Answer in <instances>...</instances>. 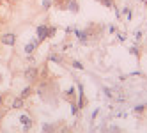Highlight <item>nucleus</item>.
I'll list each match as a JSON object with an SVG mask.
<instances>
[{
  "label": "nucleus",
  "instance_id": "0eeeda50",
  "mask_svg": "<svg viewBox=\"0 0 147 133\" xmlns=\"http://www.w3.org/2000/svg\"><path fill=\"white\" fill-rule=\"evenodd\" d=\"M20 122H22V126H23V130H30L32 128V119H30L28 115H20Z\"/></svg>",
  "mask_w": 147,
  "mask_h": 133
},
{
  "label": "nucleus",
  "instance_id": "2eb2a0df",
  "mask_svg": "<svg viewBox=\"0 0 147 133\" xmlns=\"http://www.w3.org/2000/svg\"><path fill=\"white\" fill-rule=\"evenodd\" d=\"M53 124H43V131H53Z\"/></svg>",
  "mask_w": 147,
  "mask_h": 133
},
{
  "label": "nucleus",
  "instance_id": "9d476101",
  "mask_svg": "<svg viewBox=\"0 0 147 133\" xmlns=\"http://www.w3.org/2000/svg\"><path fill=\"white\" fill-rule=\"evenodd\" d=\"M48 60H53V62H57V64H64V59H62V57H57V53L48 55Z\"/></svg>",
  "mask_w": 147,
  "mask_h": 133
},
{
  "label": "nucleus",
  "instance_id": "4be33fe9",
  "mask_svg": "<svg viewBox=\"0 0 147 133\" xmlns=\"http://www.w3.org/2000/svg\"><path fill=\"white\" fill-rule=\"evenodd\" d=\"M142 2H144V4H147V0H142Z\"/></svg>",
  "mask_w": 147,
  "mask_h": 133
},
{
  "label": "nucleus",
  "instance_id": "ddd939ff",
  "mask_svg": "<svg viewBox=\"0 0 147 133\" xmlns=\"http://www.w3.org/2000/svg\"><path fill=\"white\" fill-rule=\"evenodd\" d=\"M71 66L75 68V69H78V71H82V69H83V64H82V62H78V60H73Z\"/></svg>",
  "mask_w": 147,
  "mask_h": 133
},
{
  "label": "nucleus",
  "instance_id": "6ab92c4d",
  "mask_svg": "<svg viewBox=\"0 0 147 133\" xmlns=\"http://www.w3.org/2000/svg\"><path fill=\"white\" fill-rule=\"evenodd\" d=\"M117 39L121 41V43H124V41H126V36H124V34H119V36H117Z\"/></svg>",
  "mask_w": 147,
  "mask_h": 133
},
{
  "label": "nucleus",
  "instance_id": "dca6fc26",
  "mask_svg": "<svg viewBox=\"0 0 147 133\" xmlns=\"http://www.w3.org/2000/svg\"><path fill=\"white\" fill-rule=\"evenodd\" d=\"M144 110H145L144 105H138V107H135V108H133V112H136V114H140V112H144Z\"/></svg>",
  "mask_w": 147,
  "mask_h": 133
},
{
  "label": "nucleus",
  "instance_id": "39448f33",
  "mask_svg": "<svg viewBox=\"0 0 147 133\" xmlns=\"http://www.w3.org/2000/svg\"><path fill=\"white\" fill-rule=\"evenodd\" d=\"M23 107H25V99H23V98L18 96V98L13 99V103H11V108H13V110H22Z\"/></svg>",
  "mask_w": 147,
  "mask_h": 133
},
{
  "label": "nucleus",
  "instance_id": "a211bd4d",
  "mask_svg": "<svg viewBox=\"0 0 147 133\" xmlns=\"http://www.w3.org/2000/svg\"><path fill=\"white\" fill-rule=\"evenodd\" d=\"M66 94H67V96H75V89H73V87L67 89V90H66Z\"/></svg>",
  "mask_w": 147,
  "mask_h": 133
},
{
  "label": "nucleus",
  "instance_id": "1a4fd4ad",
  "mask_svg": "<svg viewBox=\"0 0 147 133\" xmlns=\"http://www.w3.org/2000/svg\"><path fill=\"white\" fill-rule=\"evenodd\" d=\"M32 92H34V87H32V85H28V87H25L22 92H20V98L28 99V96H32Z\"/></svg>",
  "mask_w": 147,
  "mask_h": 133
},
{
  "label": "nucleus",
  "instance_id": "20e7f679",
  "mask_svg": "<svg viewBox=\"0 0 147 133\" xmlns=\"http://www.w3.org/2000/svg\"><path fill=\"white\" fill-rule=\"evenodd\" d=\"M37 46H39V39H36V37H34V39H30V43L25 46V53H27V55H30V53H32Z\"/></svg>",
  "mask_w": 147,
  "mask_h": 133
},
{
  "label": "nucleus",
  "instance_id": "aec40b11",
  "mask_svg": "<svg viewBox=\"0 0 147 133\" xmlns=\"http://www.w3.org/2000/svg\"><path fill=\"white\" fill-rule=\"evenodd\" d=\"M115 32H117V27H115V25H110V34H115Z\"/></svg>",
  "mask_w": 147,
  "mask_h": 133
},
{
  "label": "nucleus",
  "instance_id": "4468645a",
  "mask_svg": "<svg viewBox=\"0 0 147 133\" xmlns=\"http://www.w3.org/2000/svg\"><path fill=\"white\" fill-rule=\"evenodd\" d=\"M78 110H80L78 105L75 103V101H73V103H71V114H73V115H76V114H78Z\"/></svg>",
  "mask_w": 147,
  "mask_h": 133
},
{
  "label": "nucleus",
  "instance_id": "f8f14e48",
  "mask_svg": "<svg viewBox=\"0 0 147 133\" xmlns=\"http://www.w3.org/2000/svg\"><path fill=\"white\" fill-rule=\"evenodd\" d=\"M129 53L135 55V57H140V50H138V46H131V48H129Z\"/></svg>",
  "mask_w": 147,
  "mask_h": 133
},
{
  "label": "nucleus",
  "instance_id": "423d86ee",
  "mask_svg": "<svg viewBox=\"0 0 147 133\" xmlns=\"http://www.w3.org/2000/svg\"><path fill=\"white\" fill-rule=\"evenodd\" d=\"M64 9H67V11H71V13H78L80 11V5H78L76 0H67Z\"/></svg>",
  "mask_w": 147,
  "mask_h": 133
},
{
  "label": "nucleus",
  "instance_id": "f257e3e1",
  "mask_svg": "<svg viewBox=\"0 0 147 133\" xmlns=\"http://www.w3.org/2000/svg\"><path fill=\"white\" fill-rule=\"evenodd\" d=\"M23 76H25V80L28 82V84H36V82H39V78H41V71L34 64V66H30V68H27L23 71Z\"/></svg>",
  "mask_w": 147,
  "mask_h": 133
},
{
  "label": "nucleus",
  "instance_id": "f03ea898",
  "mask_svg": "<svg viewBox=\"0 0 147 133\" xmlns=\"http://www.w3.org/2000/svg\"><path fill=\"white\" fill-rule=\"evenodd\" d=\"M0 43L5 45V46H14V45H16V36H14L13 32L2 34V36H0Z\"/></svg>",
  "mask_w": 147,
  "mask_h": 133
},
{
  "label": "nucleus",
  "instance_id": "f3484780",
  "mask_svg": "<svg viewBox=\"0 0 147 133\" xmlns=\"http://www.w3.org/2000/svg\"><path fill=\"white\" fill-rule=\"evenodd\" d=\"M50 7H51L50 0H43V9H45V11H46V9H50Z\"/></svg>",
  "mask_w": 147,
  "mask_h": 133
},
{
  "label": "nucleus",
  "instance_id": "412c9836",
  "mask_svg": "<svg viewBox=\"0 0 147 133\" xmlns=\"http://www.w3.org/2000/svg\"><path fill=\"white\" fill-rule=\"evenodd\" d=\"M4 105V94H0V107Z\"/></svg>",
  "mask_w": 147,
  "mask_h": 133
},
{
  "label": "nucleus",
  "instance_id": "7ed1b4c3",
  "mask_svg": "<svg viewBox=\"0 0 147 133\" xmlns=\"http://www.w3.org/2000/svg\"><path fill=\"white\" fill-rule=\"evenodd\" d=\"M78 108L82 110V108H85L87 107V99H85V92H83V85L78 82Z\"/></svg>",
  "mask_w": 147,
  "mask_h": 133
},
{
  "label": "nucleus",
  "instance_id": "9b49d317",
  "mask_svg": "<svg viewBox=\"0 0 147 133\" xmlns=\"http://www.w3.org/2000/svg\"><path fill=\"white\" fill-rule=\"evenodd\" d=\"M99 4H103L105 7H113L115 4H113V0H98Z\"/></svg>",
  "mask_w": 147,
  "mask_h": 133
},
{
  "label": "nucleus",
  "instance_id": "6e6552de",
  "mask_svg": "<svg viewBox=\"0 0 147 133\" xmlns=\"http://www.w3.org/2000/svg\"><path fill=\"white\" fill-rule=\"evenodd\" d=\"M37 32H39V41H45V39H48V27L46 25H41L39 28H37Z\"/></svg>",
  "mask_w": 147,
  "mask_h": 133
}]
</instances>
